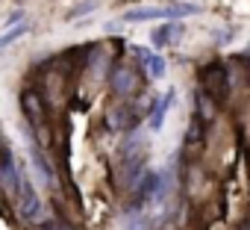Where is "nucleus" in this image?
Instances as JSON below:
<instances>
[{"label": "nucleus", "instance_id": "obj_14", "mask_svg": "<svg viewBox=\"0 0 250 230\" xmlns=\"http://www.w3.org/2000/svg\"><path fill=\"white\" fill-rule=\"evenodd\" d=\"M124 230H150V218L136 212V215H127L124 218Z\"/></svg>", "mask_w": 250, "mask_h": 230}, {"label": "nucleus", "instance_id": "obj_3", "mask_svg": "<svg viewBox=\"0 0 250 230\" xmlns=\"http://www.w3.org/2000/svg\"><path fill=\"white\" fill-rule=\"evenodd\" d=\"M200 12V6H194V3H183V6H171V9H133V12H127L124 18L127 21H153V18H188V15H197Z\"/></svg>", "mask_w": 250, "mask_h": 230}, {"label": "nucleus", "instance_id": "obj_4", "mask_svg": "<svg viewBox=\"0 0 250 230\" xmlns=\"http://www.w3.org/2000/svg\"><path fill=\"white\" fill-rule=\"evenodd\" d=\"M162 195H165V177H162L159 171H147V174H142V177L136 180V201H139V204H145V201H150V198L162 201Z\"/></svg>", "mask_w": 250, "mask_h": 230}, {"label": "nucleus", "instance_id": "obj_2", "mask_svg": "<svg viewBox=\"0 0 250 230\" xmlns=\"http://www.w3.org/2000/svg\"><path fill=\"white\" fill-rule=\"evenodd\" d=\"M18 212H21V218H24L27 224L44 221V218H42V198H39V192L33 189V183H30L27 177H24L21 192H18Z\"/></svg>", "mask_w": 250, "mask_h": 230}, {"label": "nucleus", "instance_id": "obj_13", "mask_svg": "<svg viewBox=\"0 0 250 230\" xmlns=\"http://www.w3.org/2000/svg\"><path fill=\"white\" fill-rule=\"evenodd\" d=\"M30 33V24L27 21H21V24H15V30H9V33H3V36H0V50H3V47H9L12 42H18L21 36H27Z\"/></svg>", "mask_w": 250, "mask_h": 230}, {"label": "nucleus", "instance_id": "obj_7", "mask_svg": "<svg viewBox=\"0 0 250 230\" xmlns=\"http://www.w3.org/2000/svg\"><path fill=\"white\" fill-rule=\"evenodd\" d=\"M109 86H112V92L115 94H133L136 92V71L133 68H127V65H118L112 74H109Z\"/></svg>", "mask_w": 250, "mask_h": 230}, {"label": "nucleus", "instance_id": "obj_8", "mask_svg": "<svg viewBox=\"0 0 250 230\" xmlns=\"http://www.w3.org/2000/svg\"><path fill=\"white\" fill-rule=\"evenodd\" d=\"M174 89H168L162 97H156L159 103L153 106V112H150V121H147V127L150 130H162V124H165V115H168V109H171V103H174Z\"/></svg>", "mask_w": 250, "mask_h": 230}, {"label": "nucleus", "instance_id": "obj_16", "mask_svg": "<svg viewBox=\"0 0 250 230\" xmlns=\"http://www.w3.org/2000/svg\"><path fill=\"white\" fill-rule=\"evenodd\" d=\"M39 230H71V227L68 224H59V221H42Z\"/></svg>", "mask_w": 250, "mask_h": 230}, {"label": "nucleus", "instance_id": "obj_15", "mask_svg": "<svg viewBox=\"0 0 250 230\" xmlns=\"http://www.w3.org/2000/svg\"><path fill=\"white\" fill-rule=\"evenodd\" d=\"M197 109H200V115H203V121H212V118H215L212 97H209V94H203V92H197Z\"/></svg>", "mask_w": 250, "mask_h": 230}, {"label": "nucleus", "instance_id": "obj_1", "mask_svg": "<svg viewBox=\"0 0 250 230\" xmlns=\"http://www.w3.org/2000/svg\"><path fill=\"white\" fill-rule=\"evenodd\" d=\"M21 183H24L21 162L15 160V154H12L6 145H0V189L15 198V195L21 192Z\"/></svg>", "mask_w": 250, "mask_h": 230}, {"label": "nucleus", "instance_id": "obj_6", "mask_svg": "<svg viewBox=\"0 0 250 230\" xmlns=\"http://www.w3.org/2000/svg\"><path fill=\"white\" fill-rule=\"evenodd\" d=\"M21 109H24V115H27V121H30L33 127H44V103H42L39 92L27 89V92L21 94Z\"/></svg>", "mask_w": 250, "mask_h": 230}, {"label": "nucleus", "instance_id": "obj_11", "mask_svg": "<svg viewBox=\"0 0 250 230\" xmlns=\"http://www.w3.org/2000/svg\"><path fill=\"white\" fill-rule=\"evenodd\" d=\"M145 68H147V74H150L153 80H162V77H165V71H168V62H165L159 53H150V56L145 59Z\"/></svg>", "mask_w": 250, "mask_h": 230}, {"label": "nucleus", "instance_id": "obj_12", "mask_svg": "<svg viewBox=\"0 0 250 230\" xmlns=\"http://www.w3.org/2000/svg\"><path fill=\"white\" fill-rule=\"evenodd\" d=\"M30 154H33V162H36V168H39L42 180H44V183L50 186V183H53V168L47 165V160L42 157V151H39V148H30Z\"/></svg>", "mask_w": 250, "mask_h": 230}, {"label": "nucleus", "instance_id": "obj_9", "mask_svg": "<svg viewBox=\"0 0 250 230\" xmlns=\"http://www.w3.org/2000/svg\"><path fill=\"white\" fill-rule=\"evenodd\" d=\"M109 127L112 130H124V127H136V121H139V115L133 112V106H118V109H112L109 112Z\"/></svg>", "mask_w": 250, "mask_h": 230}, {"label": "nucleus", "instance_id": "obj_5", "mask_svg": "<svg viewBox=\"0 0 250 230\" xmlns=\"http://www.w3.org/2000/svg\"><path fill=\"white\" fill-rule=\"evenodd\" d=\"M200 77H203V94H209V97H224L227 94V71L221 65L203 68Z\"/></svg>", "mask_w": 250, "mask_h": 230}, {"label": "nucleus", "instance_id": "obj_17", "mask_svg": "<svg viewBox=\"0 0 250 230\" xmlns=\"http://www.w3.org/2000/svg\"><path fill=\"white\" fill-rule=\"evenodd\" d=\"M97 9V3H85V6H80V9H74L71 12V18H77V15H83V12H94Z\"/></svg>", "mask_w": 250, "mask_h": 230}, {"label": "nucleus", "instance_id": "obj_10", "mask_svg": "<svg viewBox=\"0 0 250 230\" xmlns=\"http://www.w3.org/2000/svg\"><path fill=\"white\" fill-rule=\"evenodd\" d=\"M177 36H183V24H180V27H177V24H165V27H159V30L150 33V42H153L156 47H165V45H171Z\"/></svg>", "mask_w": 250, "mask_h": 230}]
</instances>
